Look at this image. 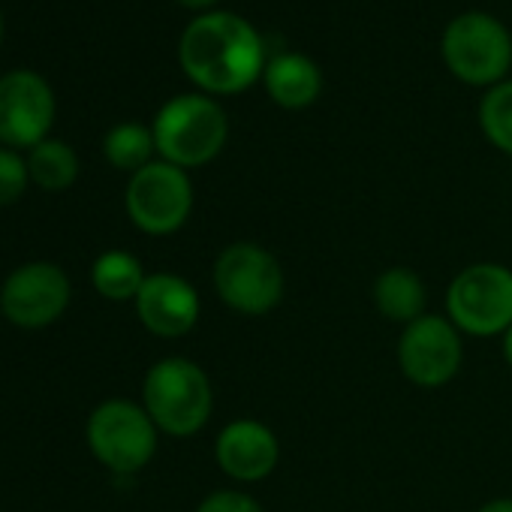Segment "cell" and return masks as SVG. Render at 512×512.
<instances>
[{"mask_svg": "<svg viewBox=\"0 0 512 512\" xmlns=\"http://www.w3.org/2000/svg\"><path fill=\"white\" fill-rule=\"evenodd\" d=\"M184 76L208 97H235L266 73V43L244 16L211 10L196 16L178 40Z\"/></svg>", "mask_w": 512, "mask_h": 512, "instance_id": "obj_1", "label": "cell"}, {"mask_svg": "<svg viewBox=\"0 0 512 512\" xmlns=\"http://www.w3.org/2000/svg\"><path fill=\"white\" fill-rule=\"evenodd\" d=\"M151 130L160 160L190 172L208 166L226 148L229 118L214 97L193 91L166 100L154 115Z\"/></svg>", "mask_w": 512, "mask_h": 512, "instance_id": "obj_2", "label": "cell"}, {"mask_svg": "<svg viewBox=\"0 0 512 512\" xmlns=\"http://www.w3.org/2000/svg\"><path fill=\"white\" fill-rule=\"evenodd\" d=\"M142 407L160 434L193 437L211 419L214 389L202 365L184 356H166L154 362L142 380Z\"/></svg>", "mask_w": 512, "mask_h": 512, "instance_id": "obj_3", "label": "cell"}, {"mask_svg": "<svg viewBox=\"0 0 512 512\" xmlns=\"http://www.w3.org/2000/svg\"><path fill=\"white\" fill-rule=\"evenodd\" d=\"M211 287L229 311L241 317H266L281 305L287 278L272 250L256 241H232L211 266Z\"/></svg>", "mask_w": 512, "mask_h": 512, "instance_id": "obj_4", "label": "cell"}, {"mask_svg": "<svg viewBox=\"0 0 512 512\" xmlns=\"http://www.w3.org/2000/svg\"><path fill=\"white\" fill-rule=\"evenodd\" d=\"M440 55L458 82L473 88H494L509 76L512 34L497 16L470 10L446 25Z\"/></svg>", "mask_w": 512, "mask_h": 512, "instance_id": "obj_5", "label": "cell"}, {"mask_svg": "<svg viewBox=\"0 0 512 512\" xmlns=\"http://www.w3.org/2000/svg\"><path fill=\"white\" fill-rule=\"evenodd\" d=\"M91 455L118 476L145 470L157 452L160 431L148 410L127 398H109L94 407L85 425Z\"/></svg>", "mask_w": 512, "mask_h": 512, "instance_id": "obj_6", "label": "cell"}, {"mask_svg": "<svg viewBox=\"0 0 512 512\" xmlns=\"http://www.w3.org/2000/svg\"><path fill=\"white\" fill-rule=\"evenodd\" d=\"M446 317L461 335L500 338L512 326V269L473 263L446 287Z\"/></svg>", "mask_w": 512, "mask_h": 512, "instance_id": "obj_7", "label": "cell"}, {"mask_svg": "<svg viewBox=\"0 0 512 512\" xmlns=\"http://www.w3.org/2000/svg\"><path fill=\"white\" fill-rule=\"evenodd\" d=\"M124 208L139 232L172 235L190 220L193 181L187 169H178L166 160H154L130 175L124 190Z\"/></svg>", "mask_w": 512, "mask_h": 512, "instance_id": "obj_8", "label": "cell"}, {"mask_svg": "<svg viewBox=\"0 0 512 512\" xmlns=\"http://www.w3.org/2000/svg\"><path fill=\"white\" fill-rule=\"evenodd\" d=\"M464 362V341L452 320L425 314L398 338V368L419 389H440L455 380Z\"/></svg>", "mask_w": 512, "mask_h": 512, "instance_id": "obj_9", "label": "cell"}, {"mask_svg": "<svg viewBox=\"0 0 512 512\" xmlns=\"http://www.w3.org/2000/svg\"><path fill=\"white\" fill-rule=\"evenodd\" d=\"M58 100L52 85L34 70H10L0 76V145L22 151L49 139Z\"/></svg>", "mask_w": 512, "mask_h": 512, "instance_id": "obj_10", "label": "cell"}, {"mask_svg": "<svg viewBox=\"0 0 512 512\" xmlns=\"http://www.w3.org/2000/svg\"><path fill=\"white\" fill-rule=\"evenodd\" d=\"M73 299L67 272L55 263H25L0 287V311L19 329H46L64 317Z\"/></svg>", "mask_w": 512, "mask_h": 512, "instance_id": "obj_11", "label": "cell"}, {"mask_svg": "<svg viewBox=\"0 0 512 512\" xmlns=\"http://www.w3.org/2000/svg\"><path fill=\"white\" fill-rule=\"evenodd\" d=\"M214 461L235 482H260L281 461L278 434L260 419H232L214 440Z\"/></svg>", "mask_w": 512, "mask_h": 512, "instance_id": "obj_12", "label": "cell"}, {"mask_svg": "<svg viewBox=\"0 0 512 512\" xmlns=\"http://www.w3.org/2000/svg\"><path fill=\"white\" fill-rule=\"evenodd\" d=\"M139 323L157 338H184L199 323V293L190 281L172 272H154L145 278L136 296Z\"/></svg>", "mask_w": 512, "mask_h": 512, "instance_id": "obj_13", "label": "cell"}, {"mask_svg": "<svg viewBox=\"0 0 512 512\" xmlns=\"http://www.w3.org/2000/svg\"><path fill=\"white\" fill-rule=\"evenodd\" d=\"M263 85L275 106H281L287 112H302L320 100L323 73L314 58H308L302 52H281V55L269 58Z\"/></svg>", "mask_w": 512, "mask_h": 512, "instance_id": "obj_14", "label": "cell"}, {"mask_svg": "<svg viewBox=\"0 0 512 512\" xmlns=\"http://www.w3.org/2000/svg\"><path fill=\"white\" fill-rule=\"evenodd\" d=\"M371 296H374L377 314L389 323H398V326H410L413 320L428 314L425 311L428 290H425L422 278L407 266H392V269L380 272Z\"/></svg>", "mask_w": 512, "mask_h": 512, "instance_id": "obj_15", "label": "cell"}, {"mask_svg": "<svg viewBox=\"0 0 512 512\" xmlns=\"http://www.w3.org/2000/svg\"><path fill=\"white\" fill-rule=\"evenodd\" d=\"M145 278L139 256L130 250H106L91 266V284L109 302H136Z\"/></svg>", "mask_w": 512, "mask_h": 512, "instance_id": "obj_16", "label": "cell"}, {"mask_svg": "<svg viewBox=\"0 0 512 512\" xmlns=\"http://www.w3.org/2000/svg\"><path fill=\"white\" fill-rule=\"evenodd\" d=\"M28 172L31 184H37L40 190H70L79 178V154L73 151V145L61 139H46L28 151Z\"/></svg>", "mask_w": 512, "mask_h": 512, "instance_id": "obj_17", "label": "cell"}, {"mask_svg": "<svg viewBox=\"0 0 512 512\" xmlns=\"http://www.w3.org/2000/svg\"><path fill=\"white\" fill-rule=\"evenodd\" d=\"M157 154V142H154V130L139 124V121H124L115 124L106 136H103V157L121 169V172H139L148 163H154Z\"/></svg>", "mask_w": 512, "mask_h": 512, "instance_id": "obj_18", "label": "cell"}, {"mask_svg": "<svg viewBox=\"0 0 512 512\" xmlns=\"http://www.w3.org/2000/svg\"><path fill=\"white\" fill-rule=\"evenodd\" d=\"M479 130L497 151L512 157V79L488 88L479 100Z\"/></svg>", "mask_w": 512, "mask_h": 512, "instance_id": "obj_19", "label": "cell"}, {"mask_svg": "<svg viewBox=\"0 0 512 512\" xmlns=\"http://www.w3.org/2000/svg\"><path fill=\"white\" fill-rule=\"evenodd\" d=\"M28 184H31L28 157H22L13 148L0 145V208L19 202L25 196Z\"/></svg>", "mask_w": 512, "mask_h": 512, "instance_id": "obj_20", "label": "cell"}, {"mask_svg": "<svg viewBox=\"0 0 512 512\" xmlns=\"http://www.w3.org/2000/svg\"><path fill=\"white\" fill-rule=\"evenodd\" d=\"M196 512H266L263 503L241 488H217L202 497Z\"/></svg>", "mask_w": 512, "mask_h": 512, "instance_id": "obj_21", "label": "cell"}, {"mask_svg": "<svg viewBox=\"0 0 512 512\" xmlns=\"http://www.w3.org/2000/svg\"><path fill=\"white\" fill-rule=\"evenodd\" d=\"M175 4L178 7H184V10H193V13H211L217 4H220V0H175Z\"/></svg>", "mask_w": 512, "mask_h": 512, "instance_id": "obj_22", "label": "cell"}, {"mask_svg": "<svg viewBox=\"0 0 512 512\" xmlns=\"http://www.w3.org/2000/svg\"><path fill=\"white\" fill-rule=\"evenodd\" d=\"M476 512H512V497H494V500L482 503Z\"/></svg>", "mask_w": 512, "mask_h": 512, "instance_id": "obj_23", "label": "cell"}, {"mask_svg": "<svg viewBox=\"0 0 512 512\" xmlns=\"http://www.w3.org/2000/svg\"><path fill=\"white\" fill-rule=\"evenodd\" d=\"M500 350H503V359H506V365L512 368V326L500 335Z\"/></svg>", "mask_w": 512, "mask_h": 512, "instance_id": "obj_24", "label": "cell"}, {"mask_svg": "<svg viewBox=\"0 0 512 512\" xmlns=\"http://www.w3.org/2000/svg\"><path fill=\"white\" fill-rule=\"evenodd\" d=\"M4 31H7V25H4V13H0V46H4Z\"/></svg>", "mask_w": 512, "mask_h": 512, "instance_id": "obj_25", "label": "cell"}]
</instances>
